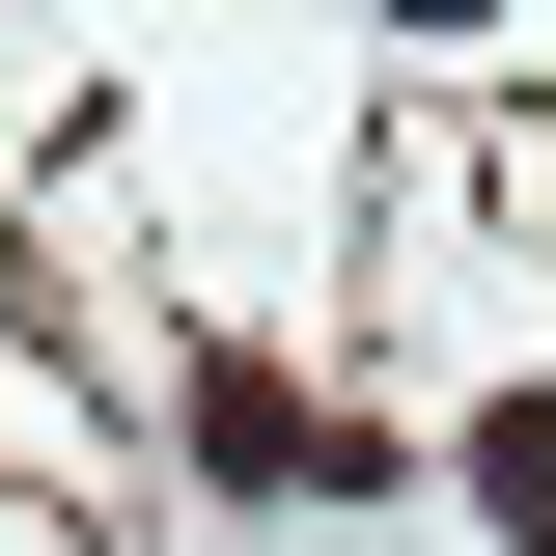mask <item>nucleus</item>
Instances as JSON below:
<instances>
[{
    "label": "nucleus",
    "instance_id": "nucleus-1",
    "mask_svg": "<svg viewBox=\"0 0 556 556\" xmlns=\"http://www.w3.org/2000/svg\"><path fill=\"white\" fill-rule=\"evenodd\" d=\"M473 501H501V529L556 556V390H501V417H473Z\"/></svg>",
    "mask_w": 556,
    "mask_h": 556
}]
</instances>
